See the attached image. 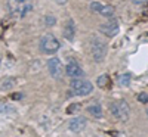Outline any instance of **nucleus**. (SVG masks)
Segmentation results:
<instances>
[{"label":"nucleus","instance_id":"nucleus-21","mask_svg":"<svg viewBox=\"0 0 148 137\" xmlns=\"http://www.w3.org/2000/svg\"><path fill=\"white\" fill-rule=\"evenodd\" d=\"M132 3L136 5V6H142V5H147L148 3V0H132Z\"/></svg>","mask_w":148,"mask_h":137},{"label":"nucleus","instance_id":"nucleus-2","mask_svg":"<svg viewBox=\"0 0 148 137\" xmlns=\"http://www.w3.org/2000/svg\"><path fill=\"white\" fill-rule=\"evenodd\" d=\"M90 55L95 62H102L107 56V44L98 37H92L90 40Z\"/></svg>","mask_w":148,"mask_h":137},{"label":"nucleus","instance_id":"nucleus-1","mask_svg":"<svg viewBox=\"0 0 148 137\" xmlns=\"http://www.w3.org/2000/svg\"><path fill=\"white\" fill-rule=\"evenodd\" d=\"M59 41L53 34H45L40 39V50L46 55H53L59 50Z\"/></svg>","mask_w":148,"mask_h":137},{"label":"nucleus","instance_id":"nucleus-13","mask_svg":"<svg viewBox=\"0 0 148 137\" xmlns=\"http://www.w3.org/2000/svg\"><path fill=\"white\" fill-rule=\"evenodd\" d=\"M18 6H19V0H8V10L10 15L18 16Z\"/></svg>","mask_w":148,"mask_h":137},{"label":"nucleus","instance_id":"nucleus-18","mask_svg":"<svg viewBox=\"0 0 148 137\" xmlns=\"http://www.w3.org/2000/svg\"><path fill=\"white\" fill-rule=\"evenodd\" d=\"M55 22H56V19H55L52 15H47V16H45V25H47V27H52V25H55Z\"/></svg>","mask_w":148,"mask_h":137},{"label":"nucleus","instance_id":"nucleus-15","mask_svg":"<svg viewBox=\"0 0 148 137\" xmlns=\"http://www.w3.org/2000/svg\"><path fill=\"white\" fill-rule=\"evenodd\" d=\"M117 83L121 87H127L130 84V74H120L117 77Z\"/></svg>","mask_w":148,"mask_h":137},{"label":"nucleus","instance_id":"nucleus-14","mask_svg":"<svg viewBox=\"0 0 148 137\" xmlns=\"http://www.w3.org/2000/svg\"><path fill=\"white\" fill-rule=\"evenodd\" d=\"M114 12H116V7L114 6L107 5V6H102V10L99 12V15H102L105 18H111V16L114 15Z\"/></svg>","mask_w":148,"mask_h":137},{"label":"nucleus","instance_id":"nucleus-16","mask_svg":"<svg viewBox=\"0 0 148 137\" xmlns=\"http://www.w3.org/2000/svg\"><path fill=\"white\" fill-rule=\"evenodd\" d=\"M96 84H98V87H101V89H107V87L110 85V77L107 75V74L99 75L98 80H96Z\"/></svg>","mask_w":148,"mask_h":137},{"label":"nucleus","instance_id":"nucleus-7","mask_svg":"<svg viewBox=\"0 0 148 137\" xmlns=\"http://www.w3.org/2000/svg\"><path fill=\"white\" fill-rule=\"evenodd\" d=\"M65 74L71 78H79V77H83V68L77 64L76 60H70L67 66H65Z\"/></svg>","mask_w":148,"mask_h":137},{"label":"nucleus","instance_id":"nucleus-6","mask_svg":"<svg viewBox=\"0 0 148 137\" xmlns=\"http://www.w3.org/2000/svg\"><path fill=\"white\" fill-rule=\"evenodd\" d=\"M47 69H49V74L53 77V78H61L62 75V64H61L59 58H51L47 60Z\"/></svg>","mask_w":148,"mask_h":137},{"label":"nucleus","instance_id":"nucleus-5","mask_svg":"<svg viewBox=\"0 0 148 137\" xmlns=\"http://www.w3.org/2000/svg\"><path fill=\"white\" fill-rule=\"evenodd\" d=\"M119 30H120V24L117 19H110L107 21L105 24H102V25L99 27V31L107 35V37H114L119 34Z\"/></svg>","mask_w":148,"mask_h":137},{"label":"nucleus","instance_id":"nucleus-10","mask_svg":"<svg viewBox=\"0 0 148 137\" xmlns=\"http://www.w3.org/2000/svg\"><path fill=\"white\" fill-rule=\"evenodd\" d=\"M62 34L67 40L73 41L74 40V35H76V27H74V21L73 19H68L65 24H64V30H62Z\"/></svg>","mask_w":148,"mask_h":137},{"label":"nucleus","instance_id":"nucleus-23","mask_svg":"<svg viewBox=\"0 0 148 137\" xmlns=\"http://www.w3.org/2000/svg\"><path fill=\"white\" fill-rule=\"evenodd\" d=\"M0 64H2V58H0Z\"/></svg>","mask_w":148,"mask_h":137},{"label":"nucleus","instance_id":"nucleus-8","mask_svg":"<svg viewBox=\"0 0 148 137\" xmlns=\"http://www.w3.org/2000/svg\"><path fill=\"white\" fill-rule=\"evenodd\" d=\"M34 7V0H19V6H18V16L24 18L27 16Z\"/></svg>","mask_w":148,"mask_h":137},{"label":"nucleus","instance_id":"nucleus-3","mask_svg":"<svg viewBox=\"0 0 148 137\" xmlns=\"http://www.w3.org/2000/svg\"><path fill=\"white\" fill-rule=\"evenodd\" d=\"M93 90V85L88 80H82V78H74L71 81V92L74 96H88Z\"/></svg>","mask_w":148,"mask_h":137},{"label":"nucleus","instance_id":"nucleus-22","mask_svg":"<svg viewBox=\"0 0 148 137\" xmlns=\"http://www.w3.org/2000/svg\"><path fill=\"white\" fill-rule=\"evenodd\" d=\"M55 2H56L58 5H67V2H68V0H55Z\"/></svg>","mask_w":148,"mask_h":137},{"label":"nucleus","instance_id":"nucleus-4","mask_svg":"<svg viewBox=\"0 0 148 137\" xmlns=\"http://www.w3.org/2000/svg\"><path fill=\"white\" fill-rule=\"evenodd\" d=\"M111 114L114 118L120 119V121H127L129 115H130V109L126 100H117L114 103H111Z\"/></svg>","mask_w":148,"mask_h":137},{"label":"nucleus","instance_id":"nucleus-20","mask_svg":"<svg viewBox=\"0 0 148 137\" xmlns=\"http://www.w3.org/2000/svg\"><path fill=\"white\" fill-rule=\"evenodd\" d=\"M22 97H24L22 93H14V94H10V99H12V100H21Z\"/></svg>","mask_w":148,"mask_h":137},{"label":"nucleus","instance_id":"nucleus-19","mask_svg":"<svg viewBox=\"0 0 148 137\" xmlns=\"http://www.w3.org/2000/svg\"><path fill=\"white\" fill-rule=\"evenodd\" d=\"M136 99H138V102H141V103H148V94L147 93H139L136 96Z\"/></svg>","mask_w":148,"mask_h":137},{"label":"nucleus","instance_id":"nucleus-9","mask_svg":"<svg viewBox=\"0 0 148 137\" xmlns=\"http://www.w3.org/2000/svg\"><path fill=\"white\" fill-rule=\"evenodd\" d=\"M86 124H88V121H86V118L83 117H76L73 118L70 121V130L74 131V133H80L86 128Z\"/></svg>","mask_w":148,"mask_h":137},{"label":"nucleus","instance_id":"nucleus-11","mask_svg":"<svg viewBox=\"0 0 148 137\" xmlns=\"http://www.w3.org/2000/svg\"><path fill=\"white\" fill-rule=\"evenodd\" d=\"M15 84H16V80L14 77H6V78H3L2 83H0V90H3V92L10 90Z\"/></svg>","mask_w":148,"mask_h":137},{"label":"nucleus","instance_id":"nucleus-24","mask_svg":"<svg viewBox=\"0 0 148 137\" xmlns=\"http://www.w3.org/2000/svg\"><path fill=\"white\" fill-rule=\"evenodd\" d=\"M147 115H148V109H147Z\"/></svg>","mask_w":148,"mask_h":137},{"label":"nucleus","instance_id":"nucleus-17","mask_svg":"<svg viewBox=\"0 0 148 137\" xmlns=\"http://www.w3.org/2000/svg\"><path fill=\"white\" fill-rule=\"evenodd\" d=\"M90 10L95 12V14H99V12L102 10V5L99 2H92L90 3Z\"/></svg>","mask_w":148,"mask_h":137},{"label":"nucleus","instance_id":"nucleus-12","mask_svg":"<svg viewBox=\"0 0 148 137\" xmlns=\"http://www.w3.org/2000/svg\"><path fill=\"white\" fill-rule=\"evenodd\" d=\"M88 111H89V114L93 115L95 118H102V108H101L99 103H92L88 108Z\"/></svg>","mask_w":148,"mask_h":137}]
</instances>
